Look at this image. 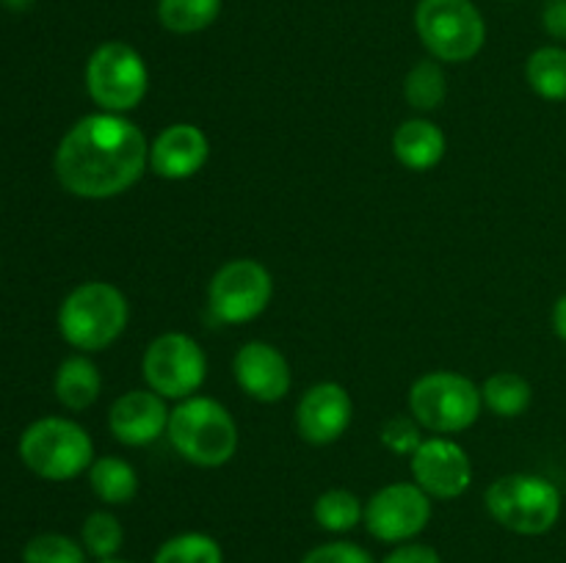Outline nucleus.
<instances>
[{"label":"nucleus","mask_w":566,"mask_h":563,"mask_svg":"<svg viewBox=\"0 0 566 563\" xmlns=\"http://www.w3.org/2000/svg\"><path fill=\"white\" fill-rule=\"evenodd\" d=\"M149 166L147 136L122 114L77 119L55 149L53 169L77 199H114L136 185Z\"/></svg>","instance_id":"f257e3e1"},{"label":"nucleus","mask_w":566,"mask_h":563,"mask_svg":"<svg viewBox=\"0 0 566 563\" xmlns=\"http://www.w3.org/2000/svg\"><path fill=\"white\" fill-rule=\"evenodd\" d=\"M171 447L193 467L216 469L238 453V423L213 397L191 395L175 406L166 428Z\"/></svg>","instance_id":"f03ea898"},{"label":"nucleus","mask_w":566,"mask_h":563,"mask_svg":"<svg viewBox=\"0 0 566 563\" xmlns=\"http://www.w3.org/2000/svg\"><path fill=\"white\" fill-rule=\"evenodd\" d=\"M130 318L125 293L111 282H83L59 307V331L72 348L94 353L116 342Z\"/></svg>","instance_id":"7ed1b4c3"},{"label":"nucleus","mask_w":566,"mask_h":563,"mask_svg":"<svg viewBox=\"0 0 566 563\" xmlns=\"http://www.w3.org/2000/svg\"><path fill=\"white\" fill-rule=\"evenodd\" d=\"M562 491L553 480L512 472L486 489V511L501 528L517 535H545L562 519Z\"/></svg>","instance_id":"20e7f679"},{"label":"nucleus","mask_w":566,"mask_h":563,"mask_svg":"<svg viewBox=\"0 0 566 563\" xmlns=\"http://www.w3.org/2000/svg\"><path fill=\"white\" fill-rule=\"evenodd\" d=\"M415 31L431 59L464 64L486 44L484 14L473 0H420L415 6Z\"/></svg>","instance_id":"39448f33"},{"label":"nucleus","mask_w":566,"mask_h":563,"mask_svg":"<svg viewBox=\"0 0 566 563\" xmlns=\"http://www.w3.org/2000/svg\"><path fill=\"white\" fill-rule=\"evenodd\" d=\"M20 458L44 480H72L94 461V445L81 423L66 417H42L20 436Z\"/></svg>","instance_id":"423d86ee"},{"label":"nucleus","mask_w":566,"mask_h":563,"mask_svg":"<svg viewBox=\"0 0 566 563\" xmlns=\"http://www.w3.org/2000/svg\"><path fill=\"white\" fill-rule=\"evenodd\" d=\"M481 386L468 375L451 370H434L420 375L409 390V414L420 428L434 434H459L481 417Z\"/></svg>","instance_id":"0eeeda50"},{"label":"nucleus","mask_w":566,"mask_h":563,"mask_svg":"<svg viewBox=\"0 0 566 563\" xmlns=\"http://www.w3.org/2000/svg\"><path fill=\"white\" fill-rule=\"evenodd\" d=\"M149 70L142 53L127 42H103L86 61V92L105 114H125L142 105Z\"/></svg>","instance_id":"6e6552de"},{"label":"nucleus","mask_w":566,"mask_h":563,"mask_svg":"<svg viewBox=\"0 0 566 563\" xmlns=\"http://www.w3.org/2000/svg\"><path fill=\"white\" fill-rule=\"evenodd\" d=\"M144 381L166 401H186L197 395L208 375V357L191 334L166 331L155 337L142 359Z\"/></svg>","instance_id":"1a4fd4ad"},{"label":"nucleus","mask_w":566,"mask_h":563,"mask_svg":"<svg viewBox=\"0 0 566 563\" xmlns=\"http://www.w3.org/2000/svg\"><path fill=\"white\" fill-rule=\"evenodd\" d=\"M274 296L269 268L252 257L230 259L213 274L208 285V307L221 323H249L260 318Z\"/></svg>","instance_id":"9d476101"},{"label":"nucleus","mask_w":566,"mask_h":563,"mask_svg":"<svg viewBox=\"0 0 566 563\" xmlns=\"http://www.w3.org/2000/svg\"><path fill=\"white\" fill-rule=\"evenodd\" d=\"M363 522L385 544L415 541L431 522V497L418 484H387L365 502Z\"/></svg>","instance_id":"9b49d317"},{"label":"nucleus","mask_w":566,"mask_h":563,"mask_svg":"<svg viewBox=\"0 0 566 563\" xmlns=\"http://www.w3.org/2000/svg\"><path fill=\"white\" fill-rule=\"evenodd\" d=\"M412 478L431 500H457L473 484V464L468 450L446 436H431L420 442L409 456Z\"/></svg>","instance_id":"f8f14e48"},{"label":"nucleus","mask_w":566,"mask_h":563,"mask_svg":"<svg viewBox=\"0 0 566 563\" xmlns=\"http://www.w3.org/2000/svg\"><path fill=\"white\" fill-rule=\"evenodd\" d=\"M354 417L352 395L337 381L310 386L296 406L298 436L310 445H332L348 431Z\"/></svg>","instance_id":"ddd939ff"},{"label":"nucleus","mask_w":566,"mask_h":563,"mask_svg":"<svg viewBox=\"0 0 566 563\" xmlns=\"http://www.w3.org/2000/svg\"><path fill=\"white\" fill-rule=\"evenodd\" d=\"M166 397L153 390H130L114 401L108 412V428L116 442L127 447H147L169 428Z\"/></svg>","instance_id":"4468645a"},{"label":"nucleus","mask_w":566,"mask_h":563,"mask_svg":"<svg viewBox=\"0 0 566 563\" xmlns=\"http://www.w3.org/2000/svg\"><path fill=\"white\" fill-rule=\"evenodd\" d=\"M232 373L252 401L276 403L291 390V364L271 342L252 340L232 359Z\"/></svg>","instance_id":"2eb2a0df"},{"label":"nucleus","mask_w":566,"mask_h":563,"mask_svg":"<svg viewBox=\"0 0 566 563\" xmlns=\"http://www.w3.org/2000/svg\"><path fill=\"white\" fill-rule=\"evenodd\" d=\"M208 155L210 141L202 127L191 125V121H177V125L160 130L149 147V169L160 180L180 182L199 174L202 166L208 163Z\"/></svg>","instance_id":"dca6fc26"},{"label":"nucleus","mask_w":566,"mask_h":563,"mask_svg":"<svg viewBox=\"0 0 566 563\" xmlns=\"http://www.w3.org/2000/svg\"><path fill=\"white\" fill-rule=\"evenodd\" d=\"M392 152L409 171H429L446 158V132L431 119H407L396 127Z\"/></svg>","instance_id":"f3484780"},{"label":"nucleus","mask_w":566,"mask_h":563,"mask_svg":"<svg viewBox=\"0 0 566 563\" xmlns=\"http://www.w3.org/2000/svg\"><path fill=\"white\" fill-rule=\"evenodd\" d=\"M55 397H59L61 406H66L70 412H83V408L92 406L94 401L103 392V375H99L97 364L92 362L83 353L75 357H66L59 364L53 379Z\"/></svg>","instance_id":"a211bd4d"},{"label":"nucleus","mask_w":566,"mask_h":563,"mask_svg":"<svg viewBox=\"0 0 566 563\" xmlns=\"http://www.w3.org/2000/svg\"><path fill=\"white\" fill-rule=\"evenodd\" d=\"M88 484L105 506H127L138 491V475L122 456H103L88 467Z\"/></svg>","instance_id":"6ab92c4d"},{"label":"nucleus","mask_w":566,"mask_h":563,"mask_svg":"<svg viewBox=\"0 0 566 563\" xmlns=\"http://www.w3.org/2000/svg\"><path fill=\"white\" fill-rule=\"evenodd\" d=\"M525 81L551 103H564L566 99V47L562 44H545L536 47L525 61Z\"/></svg>","instance_id":"aec40b11"},{"label":"nucleus","mask_w":566,"mask_h":563,"mask_svg":"<svg viewBox=\"0 0 566 563\" xmlns=\"http://www.w3.org/2000/svg\"><path fill=\"white\" fill-rule=\"evenodd\" d=\"M481 397H484V406L490 408L497 417H520L525 408L531 406V397H534V390H531L528 379H523L520 373H512V370H497L481 386Z\"/></svg>","instance_id":"412c9836"},{"label":"nucleus","mask_w":566,"mask_h":563,"mask_svg":"<svg viewBox=\"0 0 566 563\" xmlns=\"http://www.w3.org/2000/svg\"><path fill=\"white\" fill-rule=\"evenodd\" d=\"M221 14V0H158L160 25L177 36L199 33Z\"/></svg>","instance_id":"4be33fe9"},{"label":"nucleus","mask_w":566,"mask_h":563,"mask_svg":"<svg viewBox=\"0 0 566 563\" xmlns=\"http://www.w3.org/2000/svg\"><path fill=\"white\" fill-rule=\"evenodd\" d=\"M403 94H407V103L412 105L415 110H437L442 103H446L448 94V81L446 72H442L440 61L426 59L418 61V64L409 70L407 81H403Z\"/></svg>","instance_id":"5701e85b"},{"label":"nucleus","mask_w":566,"mask_h":563,"mask_svg":"<svg viewBox=\"0 0 566 563\" xmlns=\"http://www.w3.org/2000/svg\"><path fill=\"white\" fill-rule=\"evenodd\" d=\"M313 517L326 533H348L357 528L365 517V506L359 497L348 489H329L315 500Z\"/></svg>","instance_id":"b1692460"},{"label":"nucleus","mask_w":566,"mask_h":563,"mask_svg":"<svg viewBox=\"0 0 566 563\" xmlns=\"http://www.w3.org/2000/svg\"><path fill=\"white\" fill-rule=\"evenodd\" d=\"M153 563H224V550L208 533H177L158 546Z\"/></svg>","instance_id":"393cba45"},{"label":"nucleus","mask_w":566,"mask_h":563,"mask_svg":"<svg viewBox=\"0 0 566 563\" xmlns=\"http://www.w3.org/2000/svg\"><path fill=\"white\" fill-rule=\"evenodd\" d=\"M81 544L97 561L116 557L122 544H125V528H122V522L111 511H94L83 519Z\"/></svg>","instance_id":"a878e982"},{"label":"nucleus","mask_w":566,"mask_h":563,"mask_svg":"<svg viewBox=\"0 0 566 563\" xmlns=\"http://www.w3.org/2000/svg\"><path fill=\"white\" fill-rule=\"evenodd\" d=\"M86 546L64 533H39L22 550V563H86Z\"/></svg>","instance_id":"bb28decb"},{"label":"nucleus","mask_w":566,"mask_h":563,"mask_svg":"<svg viewBox=\"0 0 566 563\" xmlns=\"http://www.w3.org/2000/svg\"><path fill=\"white\" fill-rule=\"evenodd\" d=\"M423 436H420L418 419L409 414V417H392L387 419L385 428H381V445L387 450L398 453V456H412L420 447Z\"/></svg>","instance_id":"cd10ccee"},{"label":"nucleus","mask_w":566,"mask_h":563,"mask_svg":"<svg viewBox=\"0 0 566 563\" xmlns=\"http://www.w3.org/2000/svg\"><path fill=\"white\" fill-rule=\"evenodd\" d=\"M302 563H376L365 546L354 544V541H329V544H318L302 557Z\"/></svg>","instance_id":"c85d7f7f"},{"label":"nucleus","mask_w":566,"mask_h":563,"mask_svg":"<svg viewBox=\"0 0 566 563\" xmlns=\"http://www.w3.org/2000/svg\"><path fill=\"white\" fill-rule=\"evenodd\" d=\"M381 563H442L440 552L429 544H420V541H403L396 544V550H390Z\"/></svg>","instance_id":"c756f323"},{"label":"nucleus","mask_w":566,"mask_h":563,"mask_svg":"<svg viewBox=\"0 0 566 563\" xmlns=\"http://www.w3.org/2000/svg\"><path fill=\"white\" fill-rule=\"evenodd\" d=\"M542 28L556 42H566V0H547L542 9Z\"/></svg>","instance_id":"7c9ffc66"},{"label":"nucleus","mask_w":566,"mask_h":563,"mask_svg":"<svg viewBox=\"0 0 566 563\" xmlns=\"http://www.w3.org/2000/svg\"><path fill=\"white\" fill-rule=\"evenodd\" d=\"M551 323H553V331H556L558 340L566 342V293H562V296L556 298V304H553Z\"/></svg>","instance_id":"2f4dec72"},{"label":"nucleus","mask_w":566,"mask_h":563,"mask_svg":"<svg viewBox=\"0 0 566 563\" xmlns=\"http://www.w3.org/2000/svg\"><path fill=\"white\" fill-rule=\"evenodd\" d=\"M33 0H0V6H6L9 11H25Z\"/></svg>","instance_id":"473e14b6"},{"label":"nucleus","mask_w":566,"mask_h":563,"mask_svg":"<svg viewBox=\"0 0 566 563\" xmlns=\"http://www.w3.org/2000/svg\"><path fill=\"white\" fill-rule=\"evenodd\" d=\"M97 563H133V561H122V557H105V561H97Z\"/></svg>","instance_id":"72a5a7b5"},{"label":"nucleus","mask_w":566,"mask_h":563,"mask_svg":"<svg viewBox=\"0 0 566 563\" xmlns=\"http://www.w3.org/2000/svg\"><path fill=\"white\" fill-rule=\"evenodd\" d=\"M509 3H514V0H509Z\"/></svg>","instance_id":"f704fd0d"}]
</instances>
